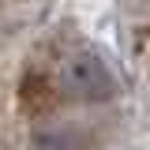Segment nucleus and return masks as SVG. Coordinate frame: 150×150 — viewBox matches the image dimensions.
Listing matches in <instances>:
<instances>
[{"label":"nucleus","mask_w":150,"mask_h":150,"mask_svg":"<svg viewBox=\"0 0 150 150\" xmlns=\"http://www.w3.org/2000/svg\"><path fill=\"white\" fill-rule=\"evenodd\" d=\"M53 83L64 98L86 101V105H101V101H112L120 94V79L112 71V64L94 45H79L71 53H64L56 60Z\"/></svg>","instance_id":"1"}]
</instances>
